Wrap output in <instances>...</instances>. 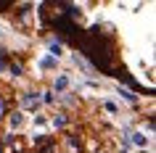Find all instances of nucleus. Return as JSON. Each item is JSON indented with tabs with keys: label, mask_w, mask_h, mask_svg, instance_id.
<instances>
[{
	"label": "nucleus",
	"mask_w": 156,
	"mask_h": 153,
	"mask_svg": "<svg viewBox=\"0 0 156 153\" xmlns=\"http://www.w3.org/2000/svg\"><path fill=\"white\" fill-rule=\"evenodd\" d=\"M77 48L82 50L85 56L93 61L95 69H101L103 74H111V77H119L124 71V66L119 64V56H116V45H114V37L106 32V26H90L87 32H82Z\"/></svg>",
	"instance_id": "f257e3e1"
},
{
	"label": "nucleus",
	"mask_w": 156,
	"mask_h": 153,
	"mask_svg": "<svg viewBox=\"0 0 156 153\" xmlns=\"http://www.w3.org/2000/svg\"><path fill=\"white\" fill-rule=\"evenodd\" d=\"M37 103H40V98H37V95H32V92H27V95H24V106H27V108H34Z\"/></svg>",
	"instance_id": "f03ea898"
},
{
	"label": "nucleus",
	"mask_w": 156,
	"mask_h": 153,
	"mask_svg": "<svg viewBox=\"0 0 156 153\" xmlns=\"http://www.w3.org/2000/svg\"><path fill=\"white\" fill-rule=\"evenodd\" d=\"M11 124H13V127L19 129V127H21V124H24V116H21V113H19V111H16V113H11Z\"/></svg>",
	"instance_id": "7ed1b4c3"
},
{
	"label": "nucleus",
	"mask_w": 156,
	"mask_h": 153,
	"mask_svg": "<svg viewBox=\"0 0 156 153\" xmlns=\"http://www.w3.org/2000/svg\"><path fill=\"white\" fill-rule=\"evenodd\" d=\"M132 143H135V145H140V148H143V145L148 143V137H143V132H135V135H132Z\"/></svg>",
	"instance_id": "20e7f679"
},
{
	"label": "nucleus",
	"mask_w": 156,
	"mask_h": 153,
	"mask_svg": "<svg viewBox=\"0 0 156 153\" xmlns=\"http://www.w3.org/2000/svg\"><path fill=\"white\" fill-rule=\"evenodd\" d=\"M69 87V77H58L56 79V90H66Z\"/></svg>",
	"instance_id": "39448f33"
},
{
	"label": "nucleus",
	"mask_w": 156,
	"mask_h": 153,
	"mask_svg": "<svg viewBox=\"0 0 156 153\" xmlns=\"http://www.w3.org/2000/svg\"><path fill=\"white\" fill-rule=\"evenodd\" d=\"M119 92H122V95L127 98L130 103H138V95H135V92H130V90H122V87H119Z\"/></svg>",
	"instance_id": "423d86ee"
},
{
	"label": "nucleus",
	"mask_w": 156,
	"mask_h": 153,
	"mask_svg": "<svg viewBox=\"0 0 156 153\" xmlns=\"http://www.w3.org/2000/svg\"><path fill=\"white\" fill-rule=\"evenodd\" d=\"M8 8H13V0H0V13H5Z\"/></svg>",
	"instance_id": "0eeeda50"
},
{
	"label": "nucleus",
	"mask_w": 156,
	"mask_h": 153,
	"mask_svg": "<svg viewBox=\"0 0 156 153\" xmlns=\"http://www.w3.org/2000/svg\"><path fill=\"white\" fill-rule=\"evenodd\" d=\"M40 66H42V69H53V66H56V61H53V58H42Z\"/></svg>",
	"instance_id": "6e6552de"
},
{
	"label": "nucleus",
	"mask_w": 156,
	"mask_h": 153,
	"mask_svg": "<svg viewBox=\"0 0 156 153\" xmlns=\"http://www.w3.org/2000/svg\"><path fill=\"white\" fill-rule=\"evenodd\" d=\"M11 71H13V74H21L24 69H21V64H11Z\"/></svg>",
	"instance_id": "1a4fd4ad"
},
{
	"label": "nucleus",
	"mask_w": 156,
	"mask_h": 153,
	"mask_svg": "<svg viewBox=\"0 0 156 153\" xmlns=\"http://www.w3.org/2000/svg\"><path fill=\"white\" fill-rule=\"evenodd\" d=\"M53 124H56V127H64L66 119H64V116H56V119H53Z\"/></svg>",
	"instance_id": "9d476101"
},
{
	"label": "nucleus",
	"mask_w": 156,
	"mask_h": 153,
	"mask_svg": "<svg viewBox=\"0 0 156 153\" xmlns=\"http://www.w3.org/2000/svg\"><path fill=\"white\" fill-rule=\"evenodd\" d=\"M0 71H5V61H0Z\"/></svg>",
	"instance_id": "9b49d317"
}]
</instances>
